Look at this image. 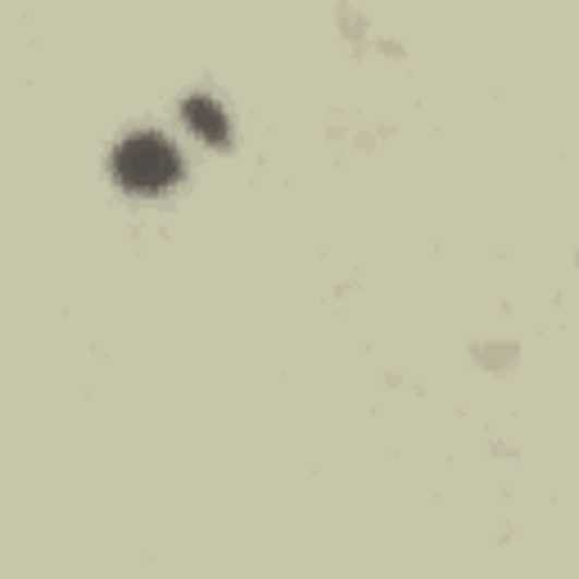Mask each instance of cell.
<instances>
[{
	"label": "cell",
	"mask_w": 579,
	"mask_h": 579,
	"mask_svg": "<svg viewBox=\"0 0 579 579\" xmlns=\"http://www.w3.org/2000/svg\"><path fill=\"white\" fill-rule=\"evenodd\" d=\"M113 172L132 191H164L181 177V159H177V149L164 136L141 132V136H128L123 145H118Z\"/></svg>",
	"instance_id": "1"
},
{
	"label": "cell",
	"mask_w": 579,
	"mask_h": 579,
	"mask_svg": "<svg viewBox=\"0 0 579 579\" xmlns=\"http://www.w3.org/2000/svg\"><path fill=\"white\" fill-rule=\"evenodd\" d=\"M186 123H191V132H195L200 141H208V145L227 141V118H222V109L213 105V100H204V96H191V100H186Z\"/></svg>",
	"instance_id": "2"
}]
</instances>
